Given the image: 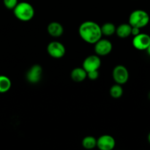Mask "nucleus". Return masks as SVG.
<instances>
[{
	"instance_id": "obj_7",
	"label": "nucleus",
	"mask_w": 150,
	"mask_h": 150,
	"mask_svg": "<svg viewBox=\"0 0 150 150\" xmlns=\"http://www.w3.org/2000/svg\"><path fill=\"white\" fill-rule=\"evenodd\" d=\"M115 145V139L110 135H103L97 139V146L100 150H112Z\"/></svg>"
},
{
	"instance_id": "obj_2",
	"label": "nucleus",
	"mask_w": 150,
	"mask_h": 150,
	"mask_svg": "<svg viewBox=\"0 0 150 150\" xmlns=\"http://www.w3.org/2000/svg\"><path fill=\"white\" fill-rule=\"evenodd\" d=\"M14 16L21 21H29L35 16V9L33 6L26 1L18 3L13 9Z\"/></svg>"
},
{
	"instance_id": "obj_10",
	"label": "nucleus",
	"mask_w": 150,
	"mask_h": 150,
	"mask_svg": "<svg viewBox=\"0 0 150 150\" xmlns=\"http://www.w3.org/2000/svg\"><path fill=\"white\" fill-rule=\"evenodd\" d=\"M101 65V60L98 55H90L86 57L83 62V68L86 72L98 70Z\"/></svg>"
},
{
	"instance_id": "obj_14",
	"label": "nucleus",
	"mask_w": 150,
	"mask_h": 150,
	"mask_svg": "<svg viewBox=\"0 0 150 150\" xmlns=\"http://www.w3.org/2000/svg\"><path fill=\"white\" fill-rule=\"evenodd\" d=\"M11 81L7 76H0V93H5L11 88Z\"/></svg>"
},
{
	"instance_id": "obj_15",
	"label": "nucleus",
	"mask_w": 150,
	"mask_h": 150,
	"mask_svg": "<svg viewBox=\"0 0 150 150\" xmlns=\"http://www.w3.org/2000/svg\"><path fill=\"white\" fill-rule=\"evenodd\" d=\"M100 28L102 35L105 36H111L116 32L115 25L110 22L104 23L102 26H100Z\"/></svg>"
},
{
	"instance_id": "obj_11",
	"label": "nucleus",
	"mask_w": 150,
	"mask_h": 150,
	"mask_svg": "<svg viewBox=\"0 0 150 150\" xmlns=\"http://www.w3.org/2000/svg\"><path fill=\"white\" fill-rule=\"evenodd\" d=\"M47 30L51 36L54 37V38H58V37L62 35L63 32H64V28H63L62 25L59 22L53 21L48 24Z\"/></svg>"
},
{
	"instance_id": "obj_8",
	"label": "nucleus",
	"mask_w": 150,
	"mask_h": 150,
	"mask_svg": "<svg viewBox=\"0 0 150 150\" xmlns=\"http://www.w3.org/2000/svg\"><path fill=\"white\" fill-rule=\"evenodd\" d=\"M150 45V36L147 34L139 33V35L134 36L133 40V45L135 48L140 51L146 50Z\"/></svg>"
},
{
	"instance_id": "obj_12",
	"label": "nucleus",
	"mask_w": 150,
	"mask_h": 150,
	"mask_svg": "<svg viewBox=\"0 0 150 150\" xmlns=\"http://www.w3.org/2000/svg\"><path fill=\"white\" fill-rule=\"evenodd\" d=\"M71 79L75 82H82L87 77V72L83 67H76L71 72Z\"/></svg>"
},
{
	"instance_id": "obj_1",
	"label": "nucleus",
	"mask_w": 150,
	"mask_h": 150,
	"mask_svg": "<svg viewBox=\"0 0 150 150\" xmlns=\"http://www.w3.org/2000/svg\"><path fill=\"white\" fill-rule=\"evenodd\" d=\"M79 33L81 39L89 44H95L103 35L100 26L92 21L83 22L79 28Z\"/></svg>"
},
{
	"instance_id": "obj_3",
	"label": "nucleus",
	"mask_w": 150,
	"mask_h": 150,
	"mask_svg": "<svg viewBox=\"0 0 150 150\" xmlns=\"http://www.w3.org/2000/svg\"><path fill=\"white\" fill-rule=\"evenodd\" d=\"M149 16L143 10H136L131 13L129 17V23L131 26L143 28L149 22Z\"/></svg>"
},
{
	"instance_id": "obj_18",
	"label": "nucleus",
	"mask_w": 150,
	"mask_h": 150,
	"mask_svg": "<svg viewBox=\"0 0 150 150\" xmlns=\"http://www.w3.org/2000/svg\"><path fill=\"white\" fill-rule=\"evenodd\" d=\"M4 6L9 10H13L17 4L18 3V0H3Z\"/></svg>"
},
{
	"instance_id": "obj_23",
	"label": "nucleus",
	"mask_w": 150,
	"mask_h": 150,
	"mask_svg": "<svg viewBox=\"0 0 150 150\" xmlns=\"http://www.w3.org/2000/svg\"><path fill=\"white\" fill-rule=\"evenodd\" d=\"M148 98L150 100V92H149V94H148Z\"/></svg>"
},
{
	"instance_id": "obj_13",
	"label": "nucleus",
	"mask_w": 150,
	"mask_h": 150,
	"mask_svg": "<svg viewBox=\"0 0 150 150\" xmlns=\"http://www.w3.org/2000/svg\"><path fill=\"white\" fill-rule=\"evenodd\" d=\"M132 26L130 23H122L116 28V33L120 38H126L131 35Z\"/></svg>"
},
{
	"instance_id": "obj_16",
	"label": "nucleus",
	"mask_w": 150,
	"mask_h": 150,
	"mask_svg": "<svg viewBox=\"0 0 150 150\" xmlns=\"http://www.w3.org/2000/svg\"><path fill=\"white\" fill-rule=\"evenodd\" d=\"M82 146L86 149H94L97 146V139L93 136H86L82 140Z\"/></svg>"
},
{
	"instance_id": "obj_19",
	"label": "nucleus",
	"mask_w": 150,
	"mask_h": 150,
	"mask_svg": "<svg viewBox=\"0 0 150 150\" xmlns=\"http://www.w3.org/2000/svg\"><path fill=\"white\" fill-rule=\"evenodd\" d=\"M87 77L92 81L97 80L98 78L99 77V73H98V70H92V71L87 72Z\"/></svg>"
},
{
	"instance_id": "obj_6",
	"label": "nucleus",
	"mask_w": 150,
	"mask_h": 150,
	"mask_svg": "<svg viewBox=\"0 0 150 150\" xmlns=\"http://www.w3.org/2000/svg\"><path fill=\"white\" fill-rule=\"evenodd\" d=\"M112 51V43L108 40L100 39L95 43V51L98 56H106Z\"/></svg>"
},
{
	"instance_id": "obj_20",
	"label": "nucleus",
	"mask_w": 150,
	"mask_h": 150,
	"mask_svg": "<svg viewBox=\"0 0 150 150\" xmlns=\"http://www.w3.org/2000/svg\"><path fill=\"white\" fill-rule=\"evenodd\" d=\"M140 32V28L136 27V26H132L131 29V35H133V36H136V35H139Z\"/></svg>"
},
{
	"instance_id": "obj_22",
	"label": "nucleus",
	"mask_w": 150,
	"mask_h": 150,
	"mask_svg": "<svg viewBox=\"0 0 150 150\" xmlns=\"http://www.w3.org/2000/svg\"><path fill=\"white\" fill-rule=\"evenodd\" d=\"M148 141H149V144H150V132H149V135H148Z\"/></svg>"
},
{
	"instance_id": "obj_9",
	"label": "nucleus",
	"mask_w": 150,
	"mask_h": 150,
	"mask_svg": "<svg viewBox=\"0 0 150 150\" xmlns=\"http://www.w3.org/2000/svg\"><path fill=\"white\" fill-rule=\"evenodd\" d=\"M42 74V67L39 64H35L31 67V68L26 73V80L31 83H37L41 80Z\"/></svg>"
},
{
	"instance_id": "obj_4",
	"label": "nucleus",
	"mask_w": 150,
	"mask_h": 150,
	"mask_svg": "<svg viewBox=\"0 0 150 150\" xmlns=\"http://www.w3.org/2000/svg\"><path fill=\"white\" fill-rule=\"evenodd\" d=\"M47 51L51 57L55 59L62 58L65 54V47L62 42L52 41L47 46Z\"/></svg>"
},
{
	"instance_id": "obj_5",
	"label": "nucleus",
	"mask_w": 150,
	"mask_h": 150,
	"mask_svg": "<svg viewBox=\"0 0 150 150\" xmlns=\"http://www.w3.org/2000/svg\"><path fill=\"white\" fill-rule=\"evenodd\" d=\"M113 79L118 84H124L127 83L129 79V72L123 65H117L113 70Z\"/></svg>"
},
{
	"instance_id": "obj_17",
	"label": "nucleus",
	"mask_w": 150,
	"mask_h": 150,
	"mask_svg": "<svg viewBox=\"0 0 150 150\" xmlns=\"http://www.w3.org/2000/svg\"><path fill=\"white\" fill-rule=\"evenodd\" d=\"M123 94V89L120 84H114L110 89V95L114 99H118L122 97Z\"/></svg>"
},
{
	"instance_id": "obj_21",
	"label": "nucleus",
	"mask_w": 150,
	"mask_h": 150,
	"mask_svg": "<svg viewBox=\"0 0 150 150\" xmlns=\"http://www.w3.org/2000/svg\"><path fill=\"white\" fill-rule=\"evenodd\" d=\"M146 50H147V53L149 54V55L150 56V45L148 46V48H146Z\"/></svg>"
}]
</instances>
